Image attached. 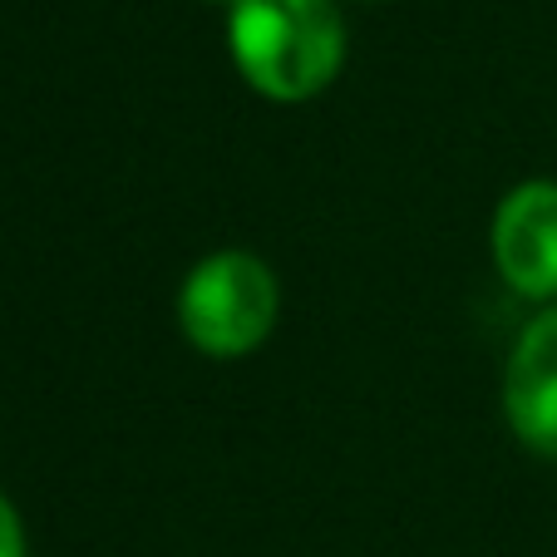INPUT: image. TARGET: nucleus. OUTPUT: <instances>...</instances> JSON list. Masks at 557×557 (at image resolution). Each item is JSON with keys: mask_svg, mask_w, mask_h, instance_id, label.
Returning a JSON list of instances; mask_svg holds the SVG:
<instances>
[{"mask_svg": "<svg viewBox=\"0 0 557 557\" xmlns=\"http://www.w3.org/2000/svg\"><path fill=\"white\" fill-rule=\"evenodd\" d=\"M227 54L272 104H306L336 85L346 21L336 0H227Z\"/></svg>", "mask_w": 557, "mask_h": 557, "instance_id": "obj_1", "label": "nucleus"}, {"mask_svg": "<svg viewBox=\"0 0 557 557\" xmlns=\"http://www.w3.org/2000/svg\"><path fill=\"white\" fill-rule=\"evenodd\" d=\"M282 315L276 272L257 252H212L178 286V331L198 356L243 360L267 346Z\"/></svg>", "mask_w": 557, "mask_h": 557, "instance_id": "obj_2", "label": "nucleus"}, {"mask_svg": "<svg viewBox=\"0 0 557 557\" xmlns=\"http://www.w3.org/2000/svg\"><path fill=\"white\" fill-rule=\"evenodd\" d=\"M488 243L508 292L523 301H557V183L533 178L508 188Z\"/></svg>", "mask_w": 557, "mask_h": 557, "instance_id": "obj_3", "label": "nucleus"}, {"mask_svg": "<svg viewBox=\"0 0 557 557\" xmlns=\"http://www.w3.org/2000/svg\"><path fill=\"white\" fill-rule=\"evenodd\" d=\"M504 420L518 444L557 459V301L543 306L508 350Z\"/></svg>", "mask_w": 557, "mask_h": 557, "instance_id": "obj_4", "label": "nucleus"}, {"mask_svg": "<svg viewBox=\"0 0 557 557\" xmlns=\"http://www.w3.org/2000/svg\"><path fill=\"white\" fill-rule=\"evenodd\" d=\"M0 557H25V523L5 494H0Z\"/></svg>", "mask_w": 557, "mask_h": 557, "instance_id": "obj_5", "label": "nucleus"}]
</instances>
